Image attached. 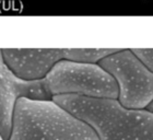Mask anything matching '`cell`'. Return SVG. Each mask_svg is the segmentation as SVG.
<instances>
[{
	"instance_id": "6da1fadb",
	"label": "cell",
	"mask_w": 153,
	"mask_h": 140,
	"mask_svg": "<svg viewBox=\"0 0 153 140\" xmlns=\"http://www.w3.org/2000/svg\"><path fill=\"white\" fill-rule=\"evenodd\" d=\"M51 100L88 123L100 140H153V112L129 109L115 99L61 94Z\"/></svg>"
},
{
	"instance_id": "7a4b0ae2",
	"label": "cell",
	"mask_w": 153,
	"mask_h": 140,
	"mask_svg": "<svg viewBox=\"0 0 153 140\" xmlns=\"http://www.w3.org/2000/svg\"><path fill=\"white\" fill-rule=\"evenodd\" d=\"M7 140H100L88 123L53 100H16Z\"/></svg>"
},
{
	"instance_id": "3957f363",
	"label": "cell",
	"mask_w": 153,
	"mask_h": 140,
	"mask_svg": "<svg viewBox=\"0 0 153 140\" xmlns=\"http://www.w3.org/2000/svg\"><path fill=\"white\" fill-rule=\"evenodd\" d=\"M42 80L51 96L74 94L95 99L118 98L114 77L95 63L64 59L56 63Z\"/></svg>"
},
{
	"instance_id": "277c9868",
	"label": "cell",
	"mask_w": 153,
	"mask_h": 140,
	"mask_svg": "<svg viewBox=\"0 0 153 140\" xmlns=\"http://www.w3.org/2000/svg\"><path fill=\"white\" fill-rule=\"evenodd\" d=\"M114 77L118 86L117 101L129 109H144L153 101V72L131 51L118 49L99 61Z\"/></svg>"
},
{
	"instance_id": "5b68a950",
	"label": "cell",
	"mask_w": 153,
	"mask_h": 140,
	"mask_svg": "<svg viewBox=\"0 0 153 140\" xmlns=\"http://www.w3.org/2000/svg\"><path fill=\"white\" fill-rule=\"evenodd\" d=\"M118 49H1L7 66L18 78L42 80L56 63L64 59L97 63Z\"/></svg>"
},
{
	"instance_id": "8992f818",
	"label": "cell",
	"mask_w": 153,
	"mask_h": 140,
	"mask_svg": "<svg viewBox=\"0 0 153 140\" xmlns=\"http://www.w3.org/2000/svg\"><path fill=\"white\" fill-rule=\"evenodd\" d=\"M21 96L41 100L51 99L43 80L27 81L18 78L4 63L0 49V135L4 140L8 139L11 130L14 104Z\"/></svg>"
},
{
	"instance_id": "52a82bcc",
	"label": "cell",
	"mask_w": 153,
	"mask_h": 140,
	"mask_svg": "<svg viewBox=\"0 0 153 140\" xmlns=\"http://www.w3.org/2000/svg\"><path fill=\"white\" fill-rule=\"evenodd\" d=\"M139 60L153 72V49L148 48H134L131 49Z\"/></svg>"
},
{
	"instance_id": "ba28073f",
	"label": "cell",
	"mask_w": 153,
	"mask_h": 140,
	"mask_svg": "<svg viewBox=\"0 0 153 140\" xmlns=\"http://www.w3.org/2000/svg\"><path fill=\"white\" fill-rule=\"evenodd\" d=\"M147 109L148 111H150V112H153V101L147 106Z\"/></svg>"
},
{
	"instance_id": "9c48e42d",
	"label": "cell",
	"mask_w": 153,
	"mask_h": 140,
	"mask_svg": "<svg viewBox=\"0 0 153 140\" xmlns=\"http://www.w3.org/2000/svg\"><path fill=\"white\" fill-rule=\"evenodd\" d=\"M0 140H4V139H3V137H2V136H1V135H0Z\"/></svg>"
}]
</instances>
